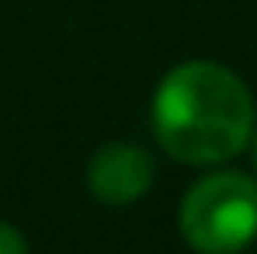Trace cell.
<instances>
[{"label": "cell", "instance_id": "5", "mask_svg": "<svg viewBox=\"0 0 257 254\" xmlns=\"http://www.w3.org/2000/svg\"><path fill=\"white\" fill-rule=\"evenodd\" d=\"M250 139H254V167H257V129L250 132Z\"/></svg>", "mask_w": 257, "mask_h": 254}, {"label": "cell", "instance_id": "1", "mask_svg": "<svg viewBox=\"0 0 257 254\" xmlns=\"http://www.w3.org/2000/svg\"><path fill=\"white\" fill-rule=\"evenodd\" d=\"M254 98L247 84L212 59L174 66L153 94V132L181 164H222L254 132Z\"/></svg>", "mask_w": 257, "mask_h": 254}, {"label": "cell", "instance_id": "2", "mask_svg": "<svg viewBox=\"0 0 257 254\" xmlns=\"http://www.w3.org/2000/svg\"><path fill=\"white\" fill-rule=\"evenodd\" d=\"M181 233L198 254H240L257 237V181L243 171H215L181 202Z\"/></svg>", "mask_w": 257, "mask_h": 254}, {"label": "cell", "instance_id": "4", "mask_svg": "<svg viewBox=\"0 0 257 254\" xmlns=\"http://www.w3.org/2000/svg\"><path fill=\"white\" fill-rule=\"evenodd\" d=\"M0 254H28L25 237H21L11 223H4V219H0Z\"/></svg>", "mask_w": 257, "mask_h": 254}, {"label": "cell", "instance_id": "3", "mask_svg": "<svg viewBox=\"0 0 257 254\" xmlns=\"http://www.w3.org/2000/svg\"><path fill=\"white\" fill-rule=\"evenodd\" d=\"M157 164L136 143H104L87 164V188L104 206H132L150 192Z\"/></svg>", "mask_w": 257, "mask_h": 254}]
</instances>
